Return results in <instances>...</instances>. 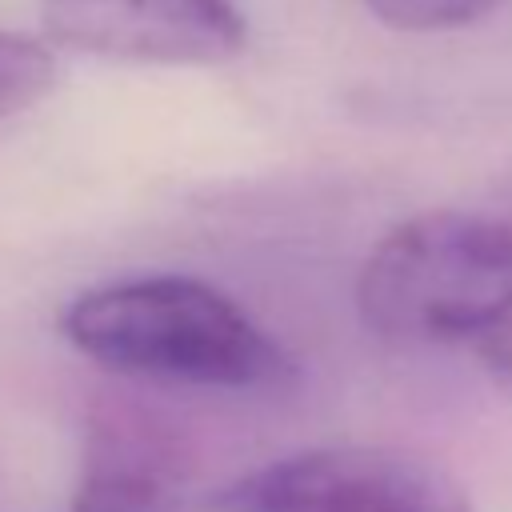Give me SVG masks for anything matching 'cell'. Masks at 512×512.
Segmentation results:
<instances>
[{"label":"cell","mask_w":512,"mask_h":512,"mask_svg":"<svg viewBox=\"0 0 512 512\" xmlns=\"http://www.w3.org/2000/svg\"><path fill=\"white\" fill-rule=\"evenodd\" d=\"M64 340L108 372L220 392L284 388L288 348L224 288L196 276H132L80 292Z\"/></svg>","instance_id":"cell-1"},{"label":"cell","mask_w":512,"mask_h":512,"mask_svg":"<svg viewBox=\"0 0 512 512\" xmlns=\"http://www.w3.org/2000/svg\"><path fill=\"white\" fill-rule=\"evenodd\" d=\"M356 312L396 348H448L512 320V220L432 208L388 228L360 264Z\"/></svg>","instance_id":"cell-2"},{"label":"cell","mask_w":512,"mask_h":512,"mask_svg":"<svg viewBox=\"0 0 512 512\" xmlns=\"http://www.w3.org/2000/svg\"><path fill=\"white\" fill-rule=\"evenodd\" d=\"M180 512H476L440 464L380 444H328L268 460Z\"/></svg>","instance_id":"cell-3"},{"label":"cell","mask_w":512,"mask_h":512,"mask_svg":"<svg viewBox=\"0 0 512 512\" xmlns=\"http://www.w3.org/2000/svg\"><path fill=\"white\" fill-rule=\"evenodd\" d=\"M52 44L136 64H224L248 24L232 0H40Z\"/></svg>","instance_id":"cell-4"},{"label":"cell","mask_w":512,"mask_h":512,"mask_svg":"<svg viewBox=\"0 0 512 512\" xmlns=\"http://www.w3.org/2000/svg\"><path fill=\"white\" fill-rule=\"evenodd\" d=\"M192 444L176 420L136 400H100L84 424L68 512H176Z\"/></svg>","instance_id":"cell-5"},{"label":"cell","mask_w":512,"mask_h":512,"mask_svg":"<svg viewBox=\"0 0 512 512\" xmlns=\"http://www.w3.org/2000/svg\"><path fill=\"white\" fill-rule=\"evenodd\" d=\"M56 80L52 56L16 32H0V120L32 108Z\"/></svg>","instance_id":"cell-6"},{"label":"cell","mask_w":512,"mask_h":512,"mask_svg":"<svg viewBox=\"0 0 512 512\" xmlns=\"http://www.w3.org/2000/svg\"><path fill=\"white\" fill-rule=\"evenodd\" d=\"M508 0H364V8L400 32H440L484 20Z\"/></svg>","instance_id":"cell-7"},{"label":"cell","mask_w":512,"mask_h":512,"mask_svg":"<svg viewBox=\"0 0 512 512\" xmlns=\"http://www.w3.org/2000/svg\"><path fill=\"white\" fill-rule=\"evenodd\" d=\"M476 352H480L484 368H488L500 384L512 388V320H504L500 328H492L488 336H480V340H476Z\"/></svg>","instance_id":"cell-8"},{"label":"cell","mask_w":512,"mask_h":512,"mask_svg":"<svg viewBox=\"0 0 512 512\" xmlns=\"http://www.w3.org/2000/svg\"><path fill=\"white\" fill-rule=\"evenodd\" d=\"M500 200H504V216L512 220V180H508V188H504V196H500Z\"/></svg>","instance_id":"cell-9"}]
</instances>
